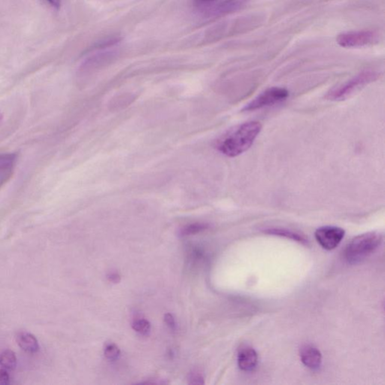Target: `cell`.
<instances>
[{
    "label": "cell",
    "mask_w": 385,
    "mask_h": 385,
    "mask_svg": "<svg viewBox=\"0 0 385 385\" xmlns=\"http://www.w3.org/2000/svg\"><path fill=\"white\" fill-rule=\"evenodd\" d=\"M261 129L262 125L258 121L243 123L223 136L217 142L216 148L229 158L238 156L252 146Z\"/></svg>",
    "instance_id": "6da1fadb"
},
{
    "label": "cell",
    "mask_w": 385,
    "mask_h": 385,
    "mask_svg": "<svg viewBox=\"0 0 385 385\" xmlns=\"http://www.w3.org/2000/svg\"><path fill=\"white\" fill-rule=\"evenodd\" d=\"M382 235L378 232H369L354 237L347 245L345 256L350 264H357L372 254L381 244Z\"/></svg>",
    "instance_id": "7a4b0ae2"
},
{
    "label": "cell",
    "mask_w": 385,
    "mask_h": 385,
    "mask_svg": "<svg viewBox=\"0 0 385 385\" xmlns=\"http://www.w3.org/2000/svg\"><path fill=\"white\" fill-rule=\"evenodd\" d=\"M378 75L372 71H365L344 84L335 87L327 93L326 98L333 101L344 100L352 93L378 78Z\"/></svg>",
    "instance_id": "3957f363"
},
{
    "label": "cell",
    "mask_w": 385,
    "mask_h": 385,
    "mask_svg": "<svg viewBox=\"0 0 385 385\" xmlns=\"http://www.w3.org/2000/svg\"><path fill=\"white\" fill-rule=\"evenodd\" d=\"M289 96V92L282 87H273L267 89L264 93L255 98L243 108L244 111H255L256 109L270 106L283 102Z\"/></svg>",
    "instance_id": "277c9868"
},
{
    "label": "cell",
    "mask_w": 385,
    "mask_h": 385,
    "mask_svg": "<svg viewBox=\"0 0 385 385\" xmlns=\"http://www.w3.org/2000/svg\"><path fill=\"white\" fill-rule=\"evenodd\" d=\"M376 33L370 30H360L341 33L336 38L338 45L343 48H358L372 45L377 39Z\"/></svg>",
    "instance_id": "5b68a950"
},
{
    "label": "cell",
    "mask_w": 385,
    "mask_h": 385,
    "mask_svg": "<svg viewBox=\"0 0 385 385\" xmlns=\"http://www.w3.org/2000/svg\"><path fill=\"white\" fill-rule=\"evenodd\" d=\"M315 235L321 247L327 250H333L342 241L345 230L338 226H322L315 231Z\"/></svg>",
    "instance_id": "8992f818"
},
{
    "label": "cell",
    "mask_w": 385,
    "mask_h": 385,
    "mask_svg": "<svg viewBox=\"0 0 385 385\" xmlns=\"http://www.w3.org/2000/svg\"><path fill=\"white\" fill-rule=\"evenodd\" d=\"M250 0H224L208 6L204 10L206 18H217L233 13L244 7Z\"/></svg>",
    "instance_id": "52a82bcc"
},
{
    "label": "cell",
    "mask_w": 385,
    "mask_h": 385,
    "mask_svg": "<svg viewBox=\"0 0 385 385\" xmlns=\"http://www.w3.org/2000/svg\"><path fill=\"white\" fill-rule=\"evenodd\" d=\"M117 54L115 51H105L93 54L81 65L79 73L81 76H84L99 70L101 68L111 63L115 59Z\"/></svg>",
    "instance_id": "ba28073f"
},
{
    "label": "cell",
    "mask_w": 385,
    "mask_h": 385,
    "mask_svg": "<svg viewBox=\"0 0 385 385\" xmlns=\"http://www.w3.org/2000/svg\"><path fill=\"white\" fill-rule=\"evenodd\" d=\"M17 162L18 155L16 154H0V189L12 179Z\"/></svg>",
    "instance_id": "9c48e42d"
},
{
    "label": "cell",
    "mask_w": 385,
    "mask_h": 385,
    "mask_svg": "<svg viewBox=\"0 0 385 385\" xmlns=\"http://www.w3.org/2000/svg\"><path fill=\"white\" fill-rule=\"evenodd\" d=\"M300 356L303 364L309 369L315 371L321 368L322 355L319 350L313 345H303L300 349Z\"/></svg>",
    "instance_id": "30bf717a"
},
{
    "label": "cell",
    "mask_w": 385,
    "mask_h": 385,
    "mask_svg": "<svg viewBox=\"0 0 385 385\" xmlns=\"http://www.w3.org/2000/svg\"><path fill=\"white\" fill-rule=\"evenodd\" d=\"M258 363V354L251 347H242L238 351V364L241 370L244 372L253 371Z\"/></svg>",
    "instance_id": "8fae6325"
},
{
    "label": "cell",
    "mask_w": 385,
    "mask_h": 385,
    "mask_svg": "<svg viewBox=\"0 0 385 385\" xmlns=\"http://www.w3.org/2000/svg\"><path fill=\"white\" fill-rule=\"evenodd\" d=\"M17 342L21 349L26 352L34 354L39 349V342L34 335L27 332H20L16 336Z\"/></svg>",
    "instance_id": "7c38bea8"
},
{
    "label": "cell",
    "mask_w": 385,
    "mask_h": 385,
    "mask_svg": "<svg viewBox=\"0 0 385 385\" xmlns=\"http://www.w3.org/2000/svg\"><path fill=\"white\" fill-rule=\"evenodd\" d=\"M0 366L6 370L12 371L17 366L16 354L12 350L6 349L0 353Z\"/></svg>",
    "instance_id": "4fadbf2b"
},
{
    "label": "cell",
    "mask_w": 385,
    "mask_h": 385,
    "mask_svg": "<svg viewBox=\"0 0 385 385\" xmlns=\"http://www.w3.org/2000/svg\"><path fill=\"white\" fill-rule=\"evenodd\" d=\"M266 233L273 234V235H280V236L286 237L288 238L295 240V241H300L301 243H306V238L300 235V234L296 233L292 231L288 230L285 229H279V228H270V229L264 230Z\"/></svg>",
    "instance_id": "5bb4252c"
},
{
    "label": "cell",
    "mask_w": 385,
    "mask_h": 385,
    "mask_svg": "<svg viewBox=\"0 0 385 385\" xmlns=\"http://www.w3.org/2000/svg\"><path fill=\"white\" fill-rule=\"evenodd\" d=\"M208 227V225L205 224V223H192V224L187 225V226H184L181 229L180 233L182 235H193V234L198 233V232H201V231L205 230Z\"/></svg>",
    "instance_id": "9a60e30c"
},
{
    "label": "cell",
    "mask_w": 385,
    "mask_h": 385,
    "mask_svg": "<svg viewBox=\"0 0 385 385\" xmlns=\"http://www.w3.org/2000/svg\"><path fill=\"white\" fill-rule=\"evenodd\" d=\"M132 326L135 331L143 336H147L151 332V324L146 319L136 320Z\"/></svg>",
    "instance_id": "2e32d148"
},
{
    "label": "cell",
    "mask_w": 385,
    "mask_h": 385,
    "mask_svg": "<svg viewBox=\"0 0 385 385\" xmlns=\"http://www.w3.org/2000/svg\"><path fill=\"white\" fill-rule=\"evenodd\" d=\"M104 354L108 360H115L120 356V351L117 345L111 343L105 345Z\"/></svg>",
    "instance_id": "e0dca14e"
},
{
    "label": "cell",
    "mask_w": 385,
    "mask_h": 385,
    "mask_svg": "<svg viewBox=\"0 0 385 385\" xmlns=\"http://www.w3.org/2000/svg\"><path fill=\"white\" fill-rule=\"evenodd\" d=\"M10 381V377L7 371L0 369V385H7Z\"/></svg>",
    "instance_id": "ac0fdd59"
},
{
    "label": "cell",
    "mask_w": 385,
    "mask_h": 385,
    "mask_svg": "<svg viewBox=\"0 0 385 385\" xmlns=\"http://www.w3.org/2000/svg\"><path fill=\"white\" fill-rule=\"evenodd\" d=\"M165 322L172 330L176 329V321L171 314H167L165 315Z\"/></svg>",
    "instance_id": "d6986e66"
},
{
    "label": "cell",
    "mask_w": 385,
    "mask_h": 385,
    "mask_svg": "<svg viewBox=\"0 0 385 385\" xmlns=\"http://www.w3.org/2000/svg\"><path fill=\"white\" fill-rule=\"evenodd\" d=\"M190 380H191V381H189V382L193 384H203L204 383L203 378H202L200 375H199V374H193V375L190 377Z\"/></svg>",
    "instance_id": "ffe728a7"
},
{
    "label": "cell",
    "mask_w": 385,
    "mask_h": 385,
    "mask_svg": "<svg viewBox=\"0 0 385 385\" xmlns=\"http://www.w3.org/2000/svg\"><path fill=\"white\" fill-rule=\"evenodd\" d=\"M48 3L51 5L52 7L55 8L56 9H59L61 6V1L60 0H47Z\"/></svg>",
    "instance_id": "44dd1931"
},
{
    "label": "cell",
    "mask_w": 385,
    "mask_h": 385,
    "mask_svg": "<svg viewBox=\"0 0 385 385\" xmlns=\"http://www.w3.org/2000/svg\"><path fill=\"white\" fill-rule=\"evenodd\" d=\"M108 279H109L110 281H111L112 282H118V279H120V277H119L117 275L111 274V276L108 277Z\"/></svg>",
    "instance_id": "7402d4cb"
},
{
    "label": "cell",
    "mask_w": 385,
    "mask_h": 385,
    "mask_svg": "<svg viewBox=\"0 0 385 385\" xmlns=\"http://www.w3.org/2000/svg\"><path fill=\"white\" fill-rule=\"evenodd\" d=\"M198 4L205 5L207 3H212V2L216 1V0H195Z\"/></svg>",
    "instance_id": "603a6c76"
},
{
    "label": "cell",
    "mask_w": 385,
    "mask_h": 385,
    "mask_svg": "<svg viewBox=\"0 0 385 385\" xmlns=\"http://www.w3.org/2000/svg\"><path fill=\"white\" fill-rule=\"evenodd\" d=\"M1 118H2V116H1V114H0V120H1Z\"/></svg>",
    "instance_id": "cb8c5ba5"
}]
</instances>
